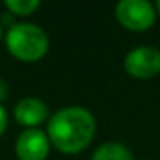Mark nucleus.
I'll return each instance as SVG.
<instances>
[{"label":"nucleus","mask_w":160,"mask_h":160,"mask_svg":"<svg viewBox=\"0 0 160 160\" xmlns=\"http://www.w3.org/2000/svg\"><path fill=\"white\" fill-rule=\"evenodd\" d=\"M95 117L84 107H66L48 122L47 136L62 153H78L90 145L95 136Z\"/></svg>","instance_id":"nucleus-1"},{"label":"nucleus","mask_w":160,"mask_h":160,"mask_svg":"<svg viewBox=\"0 0 160 160\" xmlns=\"http://www.w3.org/2000/svg\"><path fill=\"white\" fill-rule=\"evenodd\" d=\"M7 48L16 59L24 62L40 60L48 50L47 33L36 24H14L5 36Z\"/></svg>","instance_id":"nucleus-2"},{"label":"nucleus","mask_w":160,"mask_h":160,"mask_svg":"<svg viewBox=\"0 0 160 160\" xmlns=\"http://www.w3.org/2000/svg\"><path fill=\"white\" fill-rule=\"evenodd\" d=\"M157 11L148 0H121L115 5V18L131 31L148 29L155 22Z\"/></svg>","instance_id":"nucleus-3"},{"label":"nucleus","mask_w":160,"mask_h":160,"mask_svg":"<svg viewBox=\"0 0 160 160\" xmlns=\"http://www.w3.org/2000/svg\"><path fill=\"white\" fill-rule=\"evenodd\" d=\"M124 67L134 78H153L160 72V50L150 45H141L128 52Z\"/></svg>","instance_id":"nucleus-4"},{"label":"nucleus","mask_w":160,"mask_h":160,"mask_svg":"<svg viewBox=\"0 0 160 160\" xmlns=\"http://www.w3.org/2000/svg\"><path fill=\"white\" fill-rule=\"evenodd\" d=\"M50 139L40 129H26L16 143L19 160H45L48 155Z\"/></svg>","instance_id":"nucleus-5"},{"label":"nucleus","mask_w":160,"mask_h":160,"mask_svg":"<svg viewBox=\"0 0 160 160\" xmlns=\"http://www.w3.org/2000/svg\"><path fill=\"white\" fill-rule=\"evenodd\" d=\"M47 114H48L47 105L42 100L31 97L19 100L14 107V117L18 119V122L29 129H33V126L42 124L47 119Z\"/></svg>","instance_id":"nucleus-6"},{"label":"nucleus","mask_w":160,"mask_h":160,"mask_svg":"<svg viewBox=\"0 0 160 160\" xmlns=\"http://www.w3.org/2000/svg\"><path fill=\"white\" fill-rule=\"evenodd\" d=\"M91 160H134L131 150L121 143H103L95 150Z\"/></svg>","instance_id":"nucleus-7"},{"label":"nucleus","mask_w":160,"mask_h":160,"mask_svg":"<svg viewBox=\"0 0 160 160\" xmlns=\"http://www.w3.org/2000/svg\"><path fill=\"white\" fill-rule=\"evenodd\" d=\"M40 2L38 0H7L5 7L11 11V14L16 16H28L38 9Z\"/></svg>","instance_id":"nucleus-8"},{"label":"nucleus","mask_w":160,"mask_h":160,"mask_svg":"<svg viewBox=\"0 0 160 160\" xmlns=\"http://www.w3.org/2000/svg\"><path fill=\"white\" fill-rule=\"evenodd\" d=\"M7 95H9V86H7V83L0 78V103L7 98Z\"/></svg>","instance_id":"nucleus-9"},{"label":"nucleus","mask_w":160,"mask_h":160,"mask_svg":"<svg viewBox=\"0 0 160 160\" xmlns=\"http://www.w3.org/2000/svg\"><path fill=\"white\" fill-rule=\"evenodd\" d=\"M5 126H7V114H5L4 107L0 105V134L5 131Z\"/></svg>","instance_id":"nucleus-10"},{"label":"nucleus","mask_w":160,"mask_h":160,"mask_svg":"<svg viewBox=\"0 0 160 160\" xmlns=\"http://www.w3.org/2000/svg\"><path fill=\"white\" fill-rule=\"evenodd\" d=\"M155 11L160 14V0H157V4H155Z\"/></svg>","instance_id":"nucleus-11"},{"label":"nucleus","mask_w":160,"mask_h":160,"mask_svg":"<svg viewBox=\"0 0 160 160\" xmlns=\"http://www.w3.org/2000/svg\"><path fill=\"white\" fill-rule=\"evenodd\" d=\"M0 38H2V26H0Z\"/></svg>","instance_id":"nucleus-12"}]
</instances>
